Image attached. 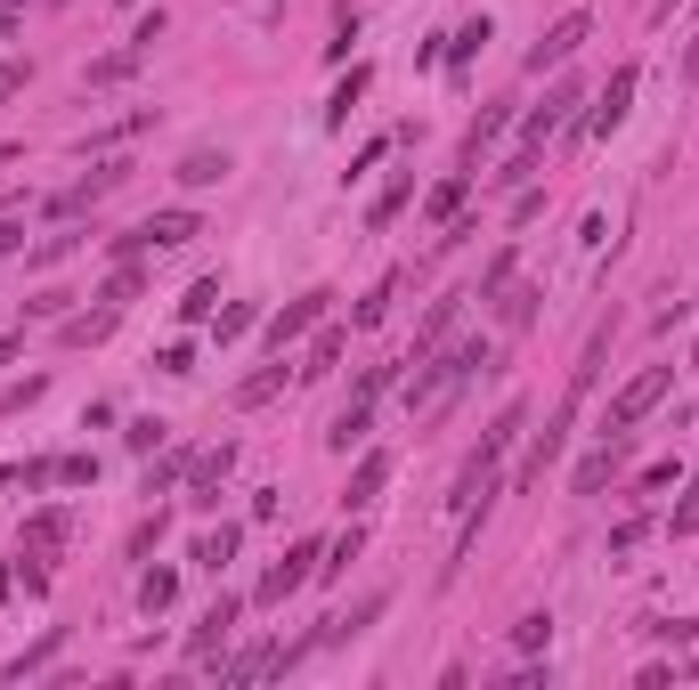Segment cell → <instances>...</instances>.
<instances>
[{"label":"cell","instance_id":"8d00e7d4","mask_svg":"<svg viewBox=\"0 0 699 690\" xmlns=\"http://www.w3.org/2000/svg\"><path fill=\"white\" fill-rule=\"evenodd\" d=\"M407 196H415V179H390L382 196H375V212H366V220H375V227H390V220H399V203H407Z\"/></svg>","mask_w":699,"mask_h":690},{"label":"cell","instance_id":"d4e9b609","mask_svg":"<svg viewBox=\"0 0 699 690\" xmlns=\"http://www.w3.org/2000/svg\"><path fill=\"white\" fill-rule=\"evenodd\" d=\"M504 122H512L504 107H480V122H471V131H464V171H471V163H480V155H488V146H497V138H504Z\"/></svg>","mask_w":699,"mask_h":690},{"label":"cell","instance_id":"2e32d148","mask_svg":"<svg viewBox=\"0 0 699 690\" xmlns=\"http://www.w3.org/2000/svg\"><path fill=\"white\" fill-rule=\"evenodd\" d=\"M366 431H375V399H350L334 423H325V447L350 455V447H366Z\"/></svg>","mask_w":699,"mask_h":690},{"label":"cell","instance_id":"ab89813d","mask_svg":"<svg viewBox=\"0 0 699 690\" xmlns=\"http://www.w3.org/2000/svg\"><path fill=\"white\" fill-rule=\"evenodd\" d=\"M98 479V455H57V488H90Z\"/></svg>","mask_w":699,"mask_h":690},{"label":"cell","instance_id":"f546056e","mask_svg":"<svg viewBox=\"0 0 699 690\" xmlns=\"http://www.w3.org/2000/svg\"><path fill=\"white\" fill-rule=\"evenodd\" d=\"M138 285H147V277H138V260H122L114 277H107V292H98V309H114V318H122V309L138 301Z\"/></svg>","mask_w":699,"mask_h":690},{"label":"cell","instance_id":"c3c4849f","mask_svg":"<svg viewBox=\"0 0 699 690\" xmlns=\"http://www.w3.org/2000/svg\"><path fill=\"white\" fill-rule=\"evenodd\" d=\"M651 634H659V642H691V634H699V617H659Z\"/></svg>","mask_w":699,"mask_h":690},{"label":"cell","instance_id":"7a4b0ae2","mask_svg":"<svg viewBox=\"0 0 699 690\" xmlns=\"http://www.w3.org/2000/svg\"><path fill=\"white\" fill-rule=\"evenodd\" d=\"M602 358H610V325L586 342V366L569 374V399L553 407V423H545L537 438H529V455H521V471H512V488H537V479H545V464L562 455V438H569V423H578V407H586V390H593V374H602Z\"/></svg>","mask_w":699,"mask_h":690},{"label":"cell","instance_id":"db71d44e","mask_svg":"<svg viewBox=\"0 0 699 690\" xmlns=\"http://www.w3.org/2000/svg\"><path fill=\"white\" fill-rule=\"evenodd\" d=\"M16 349H25V342H16V333H0V366H9V358H16Z\"/></svg>","mask_w":699,"mask_h":690},{"label":"cell","instance_id":"816d5d0a","mask_svg":"<svg viewBox=\"0 0 699 690\" xmlns=\"http://www.w3.org/2000/svg\"><path fill=\"white\" fill-rule=\"evenodd\" d=\"M25 74H33V66H0V98H16V90H25Z\"/></svg>","mask_w":699,"mask_h":690},{"label":"cell","instance_id":"5b68a950","mask_svg":"<svg viewBox=\"0 0 699 690\" xmlns=\"http://www.w3.org/2000/svg\"><path fill=\"white\" fill-rule=\"evenodd\" d=\"M318 560H325V545H310V536H301V545H293V553L277 560V569H260V585H253V601H269V610H277V601H293L301 585L318 577Z\"/></svg>","mask_w":699,"mask_h":690},{"label":"cell","instance_id":"7bdbcfd3","mask_svg":"<svg viewBox=\"0 0 699 690\" xmlns=\"http://www.w3.org/2000/svg\"><path fill=\"white\" fill-rule=\"evenodd\" d=\"M244 325H253V301H229V309H220V325H212V333H220V342H236Z\"/></svg>","mask_w":699,"mask_h":690},{"label":"cell","instance_id":"d6986e66","mask_svg":"<svg viewBox=\"0 0 699 690\" xmlns=\"http://www.w3.org/2000/svg\"><path fill=\"white\" fill-rule=\"evenodd\" d=\"M277 390H285V358H277V366H260V374H244V382L229 390V407H236V414H253V407H269Z\"/></svg>","mask_w":699,"mask_h":690},{"label":"cell","instance_id":"e575fe53","mask_svg":"<svg viewBox=\"0 0 699 690\" xmlns=\"http://www.w3.org/2000/svg\"><path fill=\"white\" fill-rule=\"evenodd\" d=\"M504 285H512V244H504V253H497V260L480 268V285H471V301H497Z\"/></svg>","mask_w":699,"mask_h":690},{"label":"cell","instance_id":"ee69618b","mask_svg":"<svg viewBox=\"0 0 699 690\" xmlns=\"http://www.w3.org/2000/svg\"><path fill=\"white\" fill-rule=\"evenodd\" d=\"M529 171H537V146H521V155H512V163H504V171H497V187H521Z\"/></svg>","mask_w":699,"mask_h":690},{"label":"cell","instance_id":"4fadbf2b","mask_svg":"<svg viewBox=\"0 0 699 690\" xmlns=\"http://www.w3.org/2000/svg\"><path fill=\"white\" fill-rule=\"evenodd\" d=\"M122 179H131V163H98V171H90V179H74V187H66V196H57V203H49V212H57V220H74V212H90V203H98V196H114V187H122Z\"/></svg>","mask_w":699,"mask_h":690},{"label":"cell","instance_id":"5bb4252c","mask_svg":"<svg viewBox=\"0 0 699 690\" xmlns=\"http://www.w3.org/2000/svg\"><path fill=\"white\" fill-rule=\"evenodd\" d=\"M464 301H471V292H447V301H431V318L415 325V349H407V366H423V358H431V349H440V342H447V325H456V318H464Z\"/></svg>","mask_w":699,"mask_h":690},{"label":"cell","instance_id":"b9f144b4","mask_svg":"<svg viewBox=\"0 0 699 690\" xmlns=\"http://www.w3.org/2000/svg\"><path fill=\"white\" fill-rule=\"evenodd\" d=\"M643 528H651V520H643V512H626L619 528H610V553H634V545H643Z\"/></svg>","mask_w":699,"mask_h":690},{"label":"cell","instance_id":"836d02e7","mask_svg":"<svg viewBox=\"0 0 699 690\" xmlns=\"http://www.w3.org/2000/svg\"><path fill=\"white\" fill-rule=\"evenodd\" d=\"M545 642H553V617H545V610H529L521 625H512V650H529V658H537Z\"/></svg>","mask_w":699,"mask_h":690},{"label":"cell","instance_id":"277c9868","mask_svg":"<svg viewBox=\"0 0 699 690\" xmlns=\"http://www.w3.org/2000/svg\"><path fill=\"white\" fill-rule=\"evenodd\" d=\"M667 390H675V366H643V374H634V382L619 390V399H610V423H602V431H634L651 407L667 399Z\"/></svg>","mask_w":699,"mask_h":690},{"label":"cell","instance_id":"9c48e42d","mask_svg":"<svg viewBox=\"0 0 699 690\" xmlns=\"http://www.w3.org/2000/svg\"><path fill=\"white\" fill-rule=\"evenodd\" d=\"M634 81H643V66H619V74L602 81V98H593V114H586V131H593V138H610V131L626 122V107H634Z\"/></svg>","mask_w":699,"mask_h":690},{"label":"cell","instance_id":"f5cc1de1","mask_svg":"<svg viewBox=\"0 0 699 690\" xmlns=\"http://www.w3.org/2000/svg\"><path fill=\"white\" fill-rule=\"evenodd\" d=\"M684 81H699V41H691V49H684Z\"/></svg>","mask_w":699,"mask_h":690},{"label":"cell","instance_id":"e0dca14e","mask_svg":"<svg viewBox=\"0 0 699 690\" xmlns=\"http://www.w3.org/2000/svg\"><path fill=\"white\" fill-rule=\"evenodd\" d=\"M521 431H529V407H521V399H504V407H497V423L480 431V464H504V447H512Z\"/></svg>","mask_w":699,"mask_h":690},{"label":"cell","instance_id":"ffe728a7","mask_svg":"<svg viewBox=\"0 0 699 690\" xmlns=\"http://www.w3.org/2000/svg\"><path fill=\"white\" fill-rule=\"evenodd\" d=\"M382 601H390V593H366V601H358V610H334V617H325V625H318V642H350V634H366V625H375V617H382Z\"/></svg>","mask_w":699,"mask_h":690},{"label":"cell","instance_id":"52a82bcc","mask_svg":"<svg viewBox=\"0 0 699 690\" xmlns=\"http://www.w3.org/2000/svg\"><path fill=\"white\" fill-rule=\"evenodd\" d=\"M593 33V16L586 9H569V16H553V33L537 41V49H529V74H545V66H569V57H578V41Z\"/></svg>","mask_w":699,"mask_h":690},{"label":"cell","instance_id":"f907efd6","mask_svg":"<svg viewBox=\"0 0 699 690\" xmlns=\"http://www.w3.org/2000/svg\"><path fill=\"white\" fill-rule=\"evenodd\" d=\"M9 253H25V220H0V260Z\"/></svg>","mask_w":699,"mask_h":690},{"label":"cell","instance_id":"bcb514c9","mask_svg":"<svg viewBox=\"0 0 699 690\" xmlns=\"http://www.w3.org/2000/svg\"><path fill=\"white\" fill-rule=\"evenodd\" d=\"M155 366H163V374H196V349H188V342H171V349H163Z\"/></svg>","mask_w":699,"mask_h":690},{"label":"cell","instance_id":"4316f807","mask_svg":"<svg viewBox=\"0 0 699 690\" xmlns=\"http://www.w3.org/2000/svg\"><path fill=\"white\" fill-rule=\"evenodd\" d=\"M236 545H244V528H203V536H196V560H203V569L220 577V569L236 560Z\"/></svg>","mask_w":699,"mask_h":690},{"label":"cell","instance_id":"44dd1931","mask_svg":"<svg viewBox=\"0 0 699 690\" xmlns=\"http://www.w3.org/2000/svg\"><path fill=\"white\" fill-rule=\"evenodd\" d=\"M138 66H147V49H138V41H122V49H107V57L90 66V90H114V81H131Z\"/></svg>","mask_w":699,"mask_h":690},{"label":"cell","instance_id":"cb8c5ba5","mask_svg":"<svg viewBox=\"0 0 699 690\" xmlns=\"http://www.w3.org/2000/svg\"><path fill=\"white\" fill-rule=\"evenodd\" d=\"M488 33H497V25H488V16H464V25H456V33H447V66H456V74H464V66H471V57H480V49H488Z\"/></svg>","mask_w":699,"mask_h":690},{"label":"cell","instance_id":"8fae6325","mask_svg":"<svg viewBox=\"0 0 699 690\" xmlns=\"http://www.w3.org/2000/svg\"><path fill=\"white\" fill-rule=\"evenodd\" d=\"M325 301H334V292L318 285V292H301V301H285L277 318H269V349H277V358H285V342H301V333H310V325L325 318Z\"/></svg>","mask_w":699,"mask_h":690},{"label":"cell","instance_id":"9f6ffc18","mask_svg":"<svg viewBox=\"0 0 699 690\" xmlns=\"http://www.w3.org/2000/svg\"><path fill=\"white\" fill-rule=\"evenodd\" d=\"M16 9H25V0H0V25H9V16H16Z\"/></svg>","mask_w":699,"mask_h":690},{"label":"cell","instance_id":"8992f818","mask_svg":"<svg viewBox=\"0 0 699 690\" xmlns=\"http://www.w3.org/2000/svg\"><path fill=\"white\" fill-rule=\"evenodd\" d=\"M236 617H244V601H236V593H220L212 610L196 617V634H188V658H196V666H212V658H220V642L236 634Z\"/></svg>","mask_w":699,"mask_h":690},{"label":"cell","instance_id":"60d3db41","mask_svg":"<svg viewBox=\"0 0 699 690\" xmlns=\"http://www.w3.org/2000/svg\"><path fill=\"white\" fill-rule=\"evenodd\" d=\"M41 390H49L41 374H25V382H9V390H0V414H25V407L41 399Z\"/></svg>","mask_w":699,"mask_h":690},{"label":"cell","instance_id":"30bf717a","mask_svg":"<svg viewBox=\"0 0 699 690\" xmlns=\"http://www.w3.org/2000/svg\"><path fill=\"white\" fill-rule=\"evenodd\" d=\"M66 536H74V520H66V504L33 512V520H25V536H16V560H57V553H66Z\"/></svg>","mask_w":699,"mask_h":690},{"label":"cell","instance_id":"d590c367","mask_svg":"<svg viewBox=\"0 0 699 690\" xmlns=\"http://www.w3.org/2000/svg\"><path fill=\"white\" fill-rule=\"evenodd\" d=\"M212 309H220V277L188 285V301H179V318H188V325H203V318H212Z\"/></svg>","mask_w":699,"mask_h":690},{"label":"cell","instance_id":"ac0fdd59","mask_svg":"<svg viewBox=\"0 0 699 690\" xmlns=\"http://www.w3.org/2000/svg\"><path fill=\"white\" fill-rule=\"evenodd\" d=\"M57 650H66V625H49V634H41L33 650H16L9 666H0V682H33V675H41V666H49Z\"/></svg>","mask_w":699,"mask_h":690},{"label":"cell","instance_id":"f6af8a7d","mask_svg":"<svg viewBox=\"0 0 699 690\" xmlns=\"http://www.w3.org/2000/svg\"><path fill=\"white\" fill-rule=\"evenodd\" d=\"M74 244H81V236H41V244H33V268H49V260H66V253H74Z\"/></svg>","mask_w":699,"mask_h":690},{"label":"cell","instance_id":"ba28073f","mask_svg":"<svg viewBox=\"0 0 699 690\" xmlns=\"http://www.w3.org/2000/svg\"><path fill=\"white\" fill-rule=\"evenodd\" d=\"M569 114H578V81H553V90H545V107H529V114H521V146H545Z\"/></svg>","mask_w":699,"mask_h":690},{"label":"cell","instance_id":"7dc6e473","mask_svg":"<svg viewBox=\"0 0 699 690\" xmlns=\"http://www.w3.org/2000/svg\"><path fill=\"white\" fill-rule=\"evenodd\" d=\"M155 536H163V512H155V520H138V536H131V560H147V553H155Z\"/></svg>","mask_w":699,"mask_h":690},{"label":"cell","instance_id":"7402d4cb","mask_svg":"<svg viewBox=\"0 0 699 690\" xmlns=\"http://www.w3.org/2000/svg\"><path fill=\"white\" fill-rule=\"evenodd\" d=\"M537 301H545L537 285H504V292H497V318H504V333H529V325H537Z\"/></svg>","mask_w":699,"mask_h":690},{"label":"cell","instance_id":"1f68e13d","mask_svg":"<svg viewBox=\"0 0 699 690\" xmlns=\"http://www.w3.org/2000/svg\"><path fill=\"white\" fill-rule=\"evenodd\" d=\"M57 333H66L74 349H81V342H107V333H114V309H90V318H66Z\"/></svg>","mask_w":699,"mask_h":690},{"label":"cell","instance_id":"484cf974","mask_svg":"<svg viewBox=\"0 0 699 690\" xmlns=\"http://www.w3.org/2000/svg\"><path fill=\"white\" fill-rule=\"evenodd\" d=\"M464 196H471V179H464V171H456V179H440V187L423 196V220H440V227H447V220L464 212Z\"/></svg>","mask_w":699,"mask_h":690},{"label":"cell","instance_id":"83f0119b","mask_svg":"<svg viewBox=\"0 0 699 690\" xmlns=\"http://www.w3.org/2000/svg\"><path fill=\"white\" fill-rule=\"evenodd\" d=\"M366 81H375V74H366V66H350V74L334 81V98H325V122H334V131H342V122H350V107H358V98H366Z\"/></svg>","mask_w":699,"mask_h":690},{"label":"cell","instance_id":"d6a6232c","mask_svg":"<svg viewBox=\"0 0 699 690\" xmlns=\"http://www.w3.org/2000/svg\"><path fill=\"white\" fill-rule=\"evenodd\" d=\"M229 471H236V447H229V438H220L212 455H196V488H220Z\"/></svg>","mask_w":699,"mask_h":690},{"label":"cell","instance_id":"4dcf8cb0","mask_svg":"<svg viewBox=\"0 0 699 690\" xmlns=\"http://www.w3.org/2000/svg\"><path fill=\"white\" fill-rule=\"evenodd\" d=\"M334 358H342V325H325L310 342V366H293V374H301V382H318V374H334Z\"/></svg>","mask_w":699,"mask_h":690},{"label":"cell","instance_id":"7c38bea8","mask_svg":"<svg viewBox=\"0 0 699 690\" xmlns=\"http://www.w3.org/2000/svg\"><path fill=\"white\" fill-rule=\"evenodd\" d=\"M626 447H634V431H602V447H593L586 464H578V479H569V488H578V496H602V488H610V471L626 464Z\"/></svg>","mask_w":699,"mask_h":690},{"label":"cell","instance_id":"6da1fadb","mask_svg":"<svg viewBox=\"0 0 699 690\" xmlns=\"http://www.w3.org/2000/svg\"><path fill=\"white\" fill-rule=\"evenodd\" d=\"M471 374H497V349L471 333V342H456V349H431V358L407 374V414H431V407H447L456 390L471 382Z\"/></svg>","mask_w":699,"mask_h":690},{"label":"cell","instance_id":"74e56055","mask_svg":"<svg viewBox=\"0 0 699 690\" xmlns=\"http://www.w3.org/2000/svg\"><path fill=\"white\" fill-rule=\"evenodd\" d=\"M390 292H399V277H382L375 292H366L358 309H350V325H382V309H390Z\"/></svg>","mask_w":699,"mask_h":690},{"label":"cell","instance_id":"3957f363","mask_svg":"<svg viewBox=\"0 0 699 690\" xmlns=\"http://www.w3.org/2000/svg\"><path fill=\"white\" fill-rule=\"evenodd\" d=\"M188 236H203V220L188 212V203H171V212L138 220L131 236H114V260H138V253H171V244H188Z\"/></svg>","mask_w":699,"mask_h":690},{"label":"cell","instance_id":"f1b7e54d","mask_svg":"<svg viewBox=\"0 0 699 690\" xmlns=\"http://www.w3.org/2000/svg\"><path fill=\"white\" fill-rule=\"evenodd\" d=\"M171 601H179V569H147V577H138V610H171Z\"/></svg>","mask_w":699,"mask_h":690},{"label":"cell","instance_id":"9a60e30c","mask_svg":"<svg viewBox=\"0 0 699 690\" xmlns=\"http://www.w3.org/2000/svg\"><path fill=\"white\" fill-rule=\"evenodd\" d=\"M382 488H390V455H382V447H366V455H358V471H350V488H342V504H350V512H366Z\"/></svg>","mask_w":699,"mask_h":690},{"label":"cell","instance_id":"603a6c76","mask_svg":"<svg viewBox=\"0 0 699 690\" xmlns=\"http://www.w3.org/2000/svg\"><path fill=\"white\" fill-rule=\"evenodd\" d=\"M229 171H236L229 155H212V146H196V155H179V171H171V179H179V187H220Z\"/></svg>","mask_w":699,"mask_h":690},{"label":"cell","instance_id":"f35d334b","mask_svg":"<svg viewBox=\"0 0 699 690\" xmlns=\"http://www.w3.org/2000/svg\"><path fill=\"white\" fill-rule=\"evenodd\" d=\"M122 438H131V455H155V447H163V438H171V423H155V414H138V423H131V431H122Z\"/></svg>","mask_w":699,"mask_h":690},{"label":"cell","instance_id":"11a10c76","mask_svg":"<svg viewBox=\"0 0 699 690\" xmlns=\"http://www.w3.org/2000/svg\"><path fill=\"white\" fill-rule=\"evenodd\" d=\"M16 593V569H9V560H0V601H9Z\"/></svg>","mask_w":699,"mask_h":690},{"label":"cell","instance_id":"681fc988","mask_svg":"<svg viewBox=\"0 0 699 690\" xmlns=\"http://www.w3.org/2000/svg\"><path fill=\"white\" fill-rule=\"evenodd\" d=\"M675 536H699V488L684 496V504H675Z\"/></svg>","mask_w":699,"mask_h":690}]
</instances>
